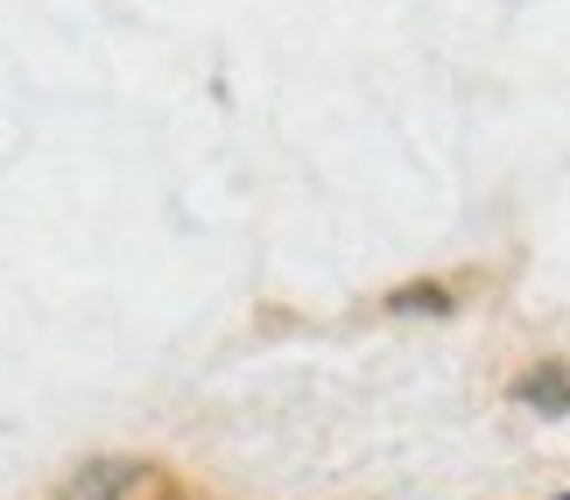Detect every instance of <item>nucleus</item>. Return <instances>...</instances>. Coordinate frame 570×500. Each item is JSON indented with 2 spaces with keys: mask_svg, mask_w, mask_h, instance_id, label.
I'll use <instances>...</instances> for the list:
<instances>
[{
  "mask_svg": "<svg viewBox=\"0 0 570 500\" xmlns=\"http://www.w3.org/2000/svg\"><path fill=\"white\" fill-rule=\"evenodd\" d=\"M141 480H148V465H135V459H92V465H78L71 480H63L57 500H127Z\"/></svg>",
  "mask_w": 570,
  "mask_h": 500,
  "instance_id": "obj_1",
  "label": "nucleus"
},
{
  "mask_svg": "<svg viewBox=\"0 0 570 500\" xmlns=\"http://www.w3.org/2000/svg\"><path fill=\"white\" fill-rule=\"evenodd\" d=\"M514 395H521V402H535V409H550V416H557V409H570V374H563V366H542V374L514 381Z\"/></svg>",
  "mask_w": 570,
  "mask_h": 500,
  "instance_id": "obj_2",
  "label": "nucleus"
},
{
  "mask_svg": "<svg viewBox=\"0 0 570 500\" xmlns=\"http://www.w3.org/2000/svg\"><path fill=\"white\" fill-rule=\"evenodd\" d=\"M387 311H430V317H444L451 311V290H444V282H409V290L387 296Z\"/></svg>",
  "mask_w": 570,
  "mask_h": 500,
  "instance_id": "obj_3",
  "label": "nucleus"
},
{
  "mask_svg": "<svg viewBox=\"0 0 570 500\" xmlns=\"http://www.w3.org/2000/svg\"><path fill=\"white\" fill-rule=\"evenodd\" d=\"M563 500H570V493H563Z\"/></svg>",
  "mask_w": 570,
  "mask_h": 500,
  "instance_id": "obj_4",
  "label": "nucleus"
}]
</instances>
